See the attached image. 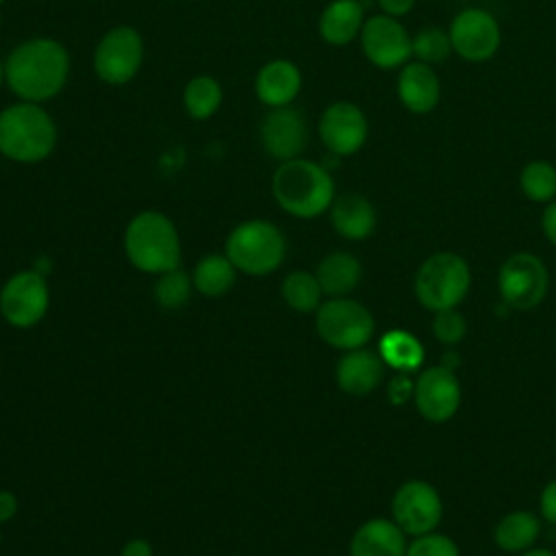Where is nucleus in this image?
I'll return each mask as SVG.
<instances>
[{
	"instance_id": "19",
	"label": "nucleus",
	"mask_w": 556,
	"mask_h": 556,
	"mask_svg": "<svg viewBox=\"0 0 556 556\" xmlns=\"http://www.w3.org/2000/svg\"><path fill=\"white\" fill-rule=\"evenodd\" d=\"M350 556H406L404 530L389 519H369L354 532Z\"/></svg>"
},
{
	"instance_id": "20",
	"label": "nucleus",
	"mask_w": 556,
	"mask_h": 556,
	"mask_svg": "<svg viewBox=\"0 0 556 556\" xmlns=\"http://www.w3.org/2000/svg\"><path fill=\"white\" fill-rule=\"evenodd\" d=\"M330 222L341 237L361 241L367 239L376 228V208L365 195L343 193L330 204Z\"/></svg>"
},
{
	"instance_id": "13",
	"label": "nucleus",
	"mask_w": 556,
	"mask_h": 556,
	"mask_svg": "<svg viewBox=\"0 0 556 556\" xmlns=\"http://www.w3.org/2000/svg\"><path fill=\"white\" fill-rule=\"evenodd\" d=\"M393 521L404 530V534H426L432 532L443 515V504L437 489L424 480L404 482L391 502Z\"/></svg>"
},
{
	"instance_id": "4",
	"label": "nucleus",
	"mask_w": 556,
	"mask_h": 556,
	"mask_svg": "<svg viewBox=\"0 0 556 556\" xmlns=\"http://www.w3.org/2000/svg\"><path fill=\"white\" fill-rule=\"evenodd\" d=\"M128 261L146 274H165L180 265V237L172 219L159 211H143L124 232Z\"/></svg>"
},
{
	"instance_id": "39",
	"label": "nucleus",
	"mask_w": 556,
	"mask_h": 556,
	"mask_svg": "<svg viewBox=\"0 0 556 556\" xmlns=\"http://www.w3.org/2000/svg\"><path fill=\"white\" fill-rule=\"evenodd\" d=\"M119 556H152V545L146 539H132L122 547Z\"/></svg>"
},
{
	"instance_id": "14",
	"label": "nucleus",
	"mask_w": 556,
	"mask_h": 556,
	"mask_svg": "<svg viewBox=\"0 0 556 556\" xmlns=\"http://www.w3.org/2000/svg\"><path fill=\"white\" fill-rule=\"evenodd\" d=\"M367 117L354 102L339 100L324 109L319 117V137L334 156L356 154L367 141Z\"/></svg>"
},
{
	"instance_id": "3",
	"label": "nucleus",
	"mask_w": 556,
	"mask_h": 556,
	"mask_svg": "<svg viewBox=\"0 0 556 556\" xmlns=\"http://www.w3.org/2000/svg\"><path fill=\"white\" fill-rule=\"evenodd\" d=\"M56 146V126L37 102H20L0 111V154L17 163H39Z\"/></svg>"
},
{
	"instance_id": "11",
	"label": "nucleus",
	"mask_w": 556,
	"mask_h": 556,
	"mask_svg": "<svg viewBox=\"0 0 556 556\" xmlns=\"http://www.w3.org/2000/svg\"><path fill=\"white\" fill-rule=\"evenodd\" d=\"M48 304V285L37 271L13 274L0 291V313L15 328L37 326L46 317Z\"/></svg>"
},
{
	"instance_id": "23",
	"label": "nucleus",
	"mask_w": 556,
	"mask_h": 556,
	"mask_svg": "<svg viewBox=\"0 0 556 556\" xmlns=\"http://www.w3.org/2000/svg\"><path fill=\"white\" fill-rule=\"evenodd\" d=\"M319 287L330 298H343L354 291L361 280V263L348 252H330L321 258L315 271Z\"/></svg>"
},
{
	"instance_id": "5",
	"label": "nucleus",
	"mask_w": 556,
	"mask_h": 556,
	"mask_svg": "<svg viewBox=\"0 0 556 556\" xmlns=\"http://www.w3.org/2000/svg\"><path fill=\"white\" fill-rule=\"evenodd\" d=\"M285 250L280 228L265 219H248L235 226L226 239V256L248 276H265L278 269Z\"/></svg>"
},
{
	"instance_id": "28",
	"label": "nucleus",
	"mask_w": 556,
	"mask_h": 556,
	"mask_svg": "<svg viewBox=\"0 0 556 556\" xmlns=\"http://www.w3.org/2000/svg\"><path fill=\"white\" fill-rule=\"evenodd\" d=\"M182 102L193 119L211 117L222 104V87L211 76H195L187 83Z\"/></svg>"
},
{
	"instance_id": "9",
	"label": "nucleus",
	"mask_w": 556,
	"mask_h": 556,
	"mask_svg": "<svg viewBox=\"0 0 556 556\" xmlns=\"http://www.w3.org/2000/svg\"><path fill=\"white\" fill-rule=\"evenodd\" d=\"M143 63V39L130 26H115L102 35L93 52L96 74L109 85H124Z\"/></svg>"
},
{
	"instance_id": "22",
	"label": "nucleus",
	"mask_w": 556,
	"mask_h": 556,
	"mask_svg": "<svg viewBox=\"0 0 556 556\" xmlns=\"http://www.w3.org/2000/svg\"><path fill=\"white\" fill-rule=\"evenodd\" d=\"M365 24L358 0H332L319 17V35L330 46H345L361 35Z\"/></svg>"
},
{
	"instance_id": "8",
	"label": "nucleus",
	"mask_w": 556,
	"mask_h": 556,
	"mask_svg": "<svg viewBox=\"0 0 556 556\" xmlns=\"http://www.w3.org/2000/svg\"><path fill=\"white\" fill-rule=\"evenodd\" d=\"M549 287L545 263L530 252L510 254L497 274V289L502 300L519 311H530L543 302Z\"/></svg>"
},
{
	"instance_id": "6",
	"label": "nucleus",
	"mask_w": 556,
	"mask_h": 556,
	"mask_svg": "<svg viewBox=\"0 0 556 556\" xmlns=\"http://www.w3.org/2000/svg\"><path fill=\"white\" fill-rule=\"evenodd\" d=\"M471 285V274L463 256L437 252L428 256L415 276V295L428 311L456 308Z\"/></svg>"
},
{
	"instance_id": "2",
	"label": "nucleus",
	"mask_w": 556,
	"mask_h": 556,
	"mask_svg": "<svg viewBox=\"0 0 556 556\" xmlns=\"http://www.w3.org/2000/svg\"><path fill=\"white\" fill-rule=\"evenodd\" d=\"M276 202L289 215L311 219L330 208L334 180L326 167L308 159L282 161L271 178Z\"/></svg>"
},
{
	"instance_id": "42",
	"label": "nucleus",
	"mask_w": 556,
	"mask_h": 556,
	"mask_svg": "<svg viewBox=\"0 0 556 556\" xmlns=\"http://www.w3.org/2000/svg\"><path fill=\"white\" fill-rule=\"evenodd\" d=\"M0 541H2V534H0Z\"/></svg>"
},
{
	"instance_id": "38",
	"label": "nucleus",
	"mask_w": 556,
	"mask_h": 556,
	"mask_svg": "<svg viewBox=\"0 0 556 556\" xmlns=\"http://www.w3.org/2000/svg\"><path fill=\"white\" fill-rule=\"evenodd\" d=\"M17 513V497L11 491H0V523L13 519Z\"/></svg>"
},
{
	"instance_id": "27",
	"label": "nucleus",
	"mask_w": 556,
	"mask_h": 556,
	"mask_svg": "<svg viewBox=\"0 0 556 556\" xmlns=\"http://www.w3.org/2000/svg\"><path fill=\"white\" fill-rule=\"evenodd\" d=\"M282 300L298 313H313L321 304V287L315 274L295 269L282 280Z\"/></svg>"
},
{
	"instance_id": "15",
	"label": "nucleus",
	"mask_w": 556,
	"mask_h": 556,
	"mask_svg": "<svg viewBox=\"0 0 556 556\" xmlns=\"http://www.w3.org/2000/svg\"><path fill=\"white\" fill-rule=\"evenodd\" d=\"M415 406L428 421L441 424L454 417L460 406V384L450 367H430L419 374L413 387Z\"/></svg>"
},
{
	"instance_id": "26",
	"label": "nucleus",
	"mask_w": 556,
	"mask_h": 556,
	"mask_svg": "<svg viewBox=\"0 0 556 556\" xmlns=\"http://www.w3.org/2000/svg\"><path fill=\"white\" fill-rule=\"evenodd\" d=\"M380 356L389 367L408 374L421 365L424 348L410 332L391 330L380 341Z\"/></svg>"
},
{
	"instance_id": "25",
	"label": "nucleus",
	"mask_w": 556,
	"mask_h": 556,
	"mask_svg": "<svg viewBox=\"0 0 556 556\" xmlns=\"http://www.w3.org/2000/svg\"><path fill=\"white\" fill-rule=\"evenodd\" d=\"M191 280L202 295L217 298L230 291V287L235 285L237 267L226 254H208L195 265Z\"/></svg>"
},
{
	"instance_id": "12",
	"label": "nucleus",
	"mask_w": 556,
	"mask_h": 556,
	"mask_svg": "<svg viewBox=\"0 0 556 556\" xmlns=\"http://www.w3.org/2000/svg\"><path fill=\"white\" fill-rule=\"evenodd\" d=\"M361 46L367 61L380 70H395L413 56V35L391 15H374L361 28Z\"/></svg>"
},
{
	"instance_id": "18",
	"label": "nucleus",
	"mask_w": 556,
	"mask_h": 556,
	"mask_svg": "<svg viewBox=\"0 0 556 556\" xmlns=\"http://www.w3.org/2000/svg\"><path fill=\"white\" fill-rule=\"evenodd\" d=\"M254 89L258 100L269 109L287 106L302 89V74L295 63L287 59H276L258 70Z\"/></svg>"
},
{
	"instance_id": "30",
	"label": "nucleus",
	"mask_w": 556,
	"mask_h": 556,
	"mask_svg": "<svg viewBox=\"0 0 556 556\" xmlns=\"http://www.w3.org/2000/svg\"><path fill=\"white\" fill-rule=\"evenodd\" d=\"M450 33L439 26H426L413 35V56L421 63H443L452 54Z\"/></svg>"
},
{
	"instance_id": "31",
	"label": "nucleus",
	"mask_w": 556,
	"mask_h": 556,
	"mask_svg": "<svg viewBox=\"0 0 556 556\" xmlns=\"http://www.w3.org/2000/svg\"><path fill=\"white\" fill-rule=\"evenodd\" d=\"M191 287H193V280L180 267L165 271L159 276L154 285V300L163 308H180L189 300Z\"/></svg>"
},
{
	"instance_id": "32",
	"label": "nucleus",
	"mask_w": 556,
	"mask_h": 556,
	"mask_svg": "<svg viewBox=\"0 0 556 556\" xmlns=\"http://www.w3.org/2000/svg\"><path fill=\"white\" fill-rule=\"evenodd\" d=\"M406 556H460L456 543L437 532L419 534L410 545H406Z\"/></svg>"
},
{
	"instance_id": "37",
	"label": "nucleus",
	"mask_w": 556,
	"mask_h": 556,
	"mask_svg": "<svg viewBox=\"0 0 556 556\" xmlns=\"http://www.w3.org/2000/svg\"><path fill=\"white\" fill-rule=\"evenodd\" d=\"M541 226H543V232L549 239V243L556 245V198L552 202H547V206L543 211Z\"/></svg>"
},
{
	"instance_id": "33",
	"label": "nucleus",
	"mask_w": 556,
	"mask_h": 556,
	"mask_svg": "<svg viewBox=\"0 0 556 556\" xmlns=\"http://www.w3.org/2000/svg\"><path fill=\"white\" fill-rule=\"evenodd\" d=\"M432 332L437 334V339L441 343H447V345H454L458 343L465 332H467V324H465V317L456 311V308H443V311H437V317L432 321Z\"/></svg>"
},
{
	"instance_id": "34",
	"label": "nucleus",
	"mask_w": 556,
	"mask_h": 556,
	"mask_svg": "<svg viewBox=\"0 0 556 556\" xmlns=\"http://www.w3.org/2000/svg\"><path fill=\"white\" fill-rule=\"evenodd\" d=\"M413 382H410V378L402 371L400 376H395L393 378V382L389 384V397H391V402H395V404H400V402H404L410 393H413Z\"/></svg>"
},
{
	"instance_id": "16",
	"label": "nucleus",
	"mask_w": 556,
	"mask_h": 556,
	"mask_svg": "<svg viewBox=\"0 0 556 556\" xmlns=\"http://www.w3.org/2000/svg\"><path fill=\"white\" fill-rule=\"evenodd\" d=\"M308 128L300 111L287 106L271 109L261 124V143L265 152L278 161H291L306 148Z\"/></svg>"
},
{
	"instance_id": "10",
	"label": "nucleus",
	"mask_w": 556,
	"mask_h": 556,
	"mask_svg": "<svg viewBox=\"0 0 556 556\" xmlns=\"http://www.w3.org/2000/svg\"><path fill=\"white\" fill-rule=\"evenodd\" d=\"M447 33L452 50L469 63L489 61L491 56H495L502 43V30L495 15L480 7L458 11Z\"/></svg>"
},
{
	"instance_id": "17",
	"label": "nucleus",
	"mask_w": 556,
	"mask_h": 556,
	"mask_svg": "<svg viewBox=\"0 0 556 556\" xmlns=\"http://www.w3.org/2000/svg\"><path fill=\"white\" fill-rule=\"evenodd\" d=\"M397 98L415 115H426L437 109L441 98V80L432 65L408 61L397 74Z\"/></svg>"
},
{
	"instance_id": "7",
	"label": "nucleus",
	"mask_w": 556,
	"mask_h": 556,
	"mask_svg": "<svg viewBox=\"0 0 556 556\" xmlns=\"http://www.w3.org/2000/svg\"><path fill=\"white\" fill-rule=\"evenodd\" d=\"M317 334L337 350H358L363 348L376 330L371 313L348 298H330L319 304L315 315Z\"/></svg>"
},
{
	"instance_id": "40",
	"label": "nucleus",
	"mask_w": 556,
	"mask_h": 556,
	"mask_svg": "<svg viewBox=\"0 0 556 556\" xmlns=\"http://www.w3.org/2000/svg\"><path fill=\"white\" fill-rule=\"evenodd\" d=\"M521 556H556V554L549 549H543V547H530V549L521 552Z\"/></svg>"
},
{
	"instance_id": "24",
	"label": "nucleus",
	"mask_w": 556,
	"mask_h": 556,
	"mask_svg": "<svg viewBox=\"0 0 556 556\" xmlns=\"http://www.w3.org/2000/svg\"><path fill=\"white\" fill-rule=\"evenodd\" d=\"M541 523L530 510H513L495 526V543L504 552H526L539 539Z\"/></svg>"
},
{
	"instance_id": "21",
	"label": "nucleus",
	"mask_w": 556,
	"mask_h": 556,
	"mask_svg": "<svg viewBox=\"0 0 556 556\" xmlns=\"http://www.w3.org/2000/svg\"><path fill=\"white\" fill-rule=\"evenodd\" d=\"M382 380V358L369 350H350L337 363V384L350 395H367Z\"/></svg>"
},
{
	"instance_id": "29",
	"label": "nucleus",
	"mask_w": 556,
	"mask_h": 556,
	"mask_svg": "<svg viewBox=\"0 0 556 556\" xmlns=\"http://www.w3.org/2000/svg\"><path fill=\"white\" fill-rule=\"evenodd\" d=\"M519 187L532 202H552L556 198V167L549 161H530L519 174Z\"/></svg>"
},
{
	"instance_id": "1",
	"label": "nucleus",
	"mask_w": 556,
	"mask_h": 556,
	"mask_svg": "<svg viewBox=\"0 0 556 556\" xmlns=\"http://www.w3.org/2000/svg\"><path fill=\"white\" fill-rule=\"evenodd\" d=\"M70 74L67 50L48 37L20 43L4 63V80L11 91L26 102L54 98Z\"/></svg>"
},
{
	"instance_id": "35",
	"label": "nucleus",
	"mask_w": 556,
	"mask_h": 556,
	"mask_svg": "<svg viewBox=\"0 0 556 556\" xmlns=\"http://www.w3.org/2000/svg\"><path fill=\"white\" fill-rule=\"evenodd\" d=\"M541 513L549 523L556 526V480H552L541 493Z\"/></svg>"
},
{
	"instance_id": "36",
	"label": "nucleus",
	"mask_w": 556,
	"mask_h": 556,
	"mask_svg": "<svg viewBox=\"0 0 556 556\" xmlns=\"http://www.w3.org/2000/svg\"><path fill=\"white\" fill-rule=\"evenodd\" d=\"M378 7L382 9L384 15L402 17V15H406V13L413 11L415 0H378Z\"/></svg>"
},
{
	"instance_id": "41",
	"label": "nucleus",
	"mask_w": 556,
	"mask_h": 556,
	"mask_svg": "<svg viewBox=\"0 0 556 556\" xmlns=\"http://www.w3.org/2000/svg\"><path fill=\"white\" fill-rule=\"evenodd\" d=\"M2 80H4V65L0 63V85H2Z\"/></svg>"
}]
</instances>
